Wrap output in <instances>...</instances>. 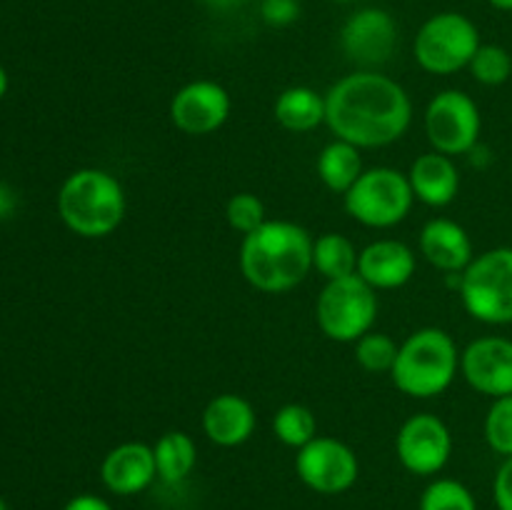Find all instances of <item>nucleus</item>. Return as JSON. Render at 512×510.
Segmentation results:
<instances>
[{"label": "nucleus", "mask_w": 512, "mask_h": 510, "mask_svg": "<svg viewBox=\"0 0 512 510\" xmlns=\"http://www.w3.org/2000/svg\"><path fill=\"white\" fill-rule=\"evenodd\" d=\"M395 453L410 473L435 475L448 465L450 453H453V435L438 415H410L398 430Z\"/></svg>", "instance_id": "11"}, {"label": "nucleus", "mask_w": 512, "mask_h": 510, "mask_svg": "<svg viewBox=\"0 0 512 510\" xmlns=\"http://www.w3.org/2000/svg\"><path fill=\"white\" fill-rule=\"evenodd\" d=\"M398 348L400 345L390 335L370 330L355 340V360L368 373H390L398 358Z\"/></svg>", "instance_id": "25"}, {"label": "nucleus", "mask_w": 512, "mask_h": 510, "mask_svg": "<svg viewBox=\"0 0 512 510\" xmlns=\"http://www.w3.org/2000/svg\"><path fill=\"white\" fill-rule=\"evenodd\" d=\"M358 275L375 290L403 288L415 275L413 248H408L403 240H375L360 250Z\"/></svg>", "instance_id": "16"}, {"label": "nucleus", "mask_w": 512, "mask_h": 510, "mask_svg": "<svg viewBox=\"0 0 512 510\" xmlns=\"http://www.w3.org/2000/svg\"><path fill=\"white\" fill-rule=\"evenodd\" d=\"M398 45V23L383 8H360L340 30V48L353 63L373 68L388 63Z\"/></svg>", "instance_id": "12"}, {"label": "nucleus", "mask_w": 512, "mask_h": 510, "mask_svg": "<svg viewBox=\"0 0 512 510\" xmlns=\"http://www.w3.org/2000/svg\"><path fill=\"white\" fill-rule=\"evenodd\" d=\"M343 200L350 218L365 228H393L408 218L415 195L408 173L395 168H370L363 170Z\"/></svg>", "instance_id": "7"}, {"label": "nucleus", "mask_w": 512, "mask_h": 510, "mask_svg": "<svg viewBox=\"0 0 512 510\" xmlns=\"http://www.w3.org/2000/svg\"><path fill=\"white\" fill-rule=\"evenodd\" d=\"M358 250L340 233H323L313 240V268L325 280L348 278L358 273Z\"/></svg>", "instance_id": "23"}, {"label": "nucleus", "mask_w": 512, "mask_h": 510, "mask_svg": "<svg viewBox=\"0 0 512 510\" xmlns=\"http://www.w3.org/2000/svg\"><path fill=\"white\" fill-rule=\"evenodd\" d=\"M240 270L255 290L288 293L313 270V238L290 220H265L258 230L243 235Z\"/></svg>", "instance_id": "2"}, {"label": "nucleus", "mask_w": 512, "mask_h": 510, "mask_svg": "<svg viewBox=\"0 0 512 510\" xmlns=\"http://www.w3.org/2000/svg\"><path fill=\"white\" fill-rule=\"evenodd\" d=\"M420 510H478V503L460 480L440 478L425 488Z\"/></svg>", "instance_id": "27"}, {"label": "nucleus", "mask_w": 512, "mask_h": 510, "mask_svg": "<svg viewBox=\"0 0 512 510\" xmlns=\"http://www.w3.org/2000/svg\"><path fill=\"white\" fill-rule=\"evenodd\" d=\"M338 3H353V0H338Z\"/></svg>", "instance_id": "38"}, {"label": "nucleus", "mask_w": 512, "mask_h": 510, "mask_svg": "<svg viewBox=\"0 0 512 510\" xmlns=\"http://www.w3.org/2000/svg\"><path fill=\"white\" fill-rule=\"evenodd\" d=\"M460 373L470 388L493 400L512 395V340L500 335L473 340L460 353Z\"/></svg>", "instance_id": "14"}, {"label": "nucleus", "mask_w": 512, "mask_h": 510, "mask_svg": "<svg viewBox=\"0 0 512 510\" xmlns=\"http://www.w3.org/2000/svg\"><path fill=\"white\" fill-rule=\"evenodd\" d=\"M378 318V295L373 285L358 273L348 278L328 280L315 305V320L323 335L335 343H355L373 330Z\"/></svg>", "instance_id": "6"}, {"label": "nucleus", "mask_w": 512, "mask_h": 510, "mask_svg": "<svg viewBox=\"0 0 512 510\" xmlns=\"http://www.w3.org/2000/svg\"><path fill=\"white\" fill-rule=\"evenodd\" d=\"M273 433L288 448H303L318 438V420L308 405L288 403L273 415Z\"/></svg>", "instance_id": "24"}, {"label": "nucleus", "mask_w": 512, "mask_h": 510, "mask_svg": "<svg viewBox=\"0 0 512 510\" xmlns=\"http://www.w3.org/2000/svg\"><path fill=\"white\" fill-rule=\"evenodd\" d=\"M460 298L475 320L488 325L512 323V248L485 250L460 273Z\"/></svg>", "instance_id": "5"}, {"label": "nucleus", "mask_w": 512, "mask_h": 510, "mask_svg": "<svg viewBox=\"0 0 512 510\" xmlns=\"http://www.w3.org/2000/svg\"><path fill=\"white\" fill-rule=\"evenodd\" d=\"M483 118L480 108L463 90H443L425 108V133L433 150L443 155H465L478 145Z\"/></svg>", "instance_id": "9"}, {"label": "nucleus", "mask_w": 512, "mask_h": 510, "mask_svg": "<svg viewBox=\"0 0 512 510\" xmlns=\"http://www.w3.org/2000/svg\"><path fill=\"white\" fill-rule=\"evenodd\" d=\"M255 423V410L250 400L243 395L223 393L215 395L203 410V430L210 438V443L223 445V448H235L250 440L253 435Z\"/></svg>", "instance_id": "18"}, {"label": "nucleus", "mask_w": 512, "mask_h": 510, "mask_svg": "<svg viewBox=\"0 0 512 510\" xmlns=\"http://www.w3.org/2000/svg\"><path fill=\"white\" fill-rule=\"evenodd\" d=\"M105 488L115 495H138L158 478L155 453L145 443H120L110 450L100 465Z\"/></svg>", "instance_id": "15"}, {"label": "nucleus", "mask_w": 512, "mask_h": 510, "mask_svg": "<svg viewBox=\"0 0 512 510\" xmlns=\"http://www.w3.org/2000/svg\"><path fill=\"white\" fill-rule=\"evenodd\" d=\"M488 3L493 5V8L505 10V13H512V0H488Z\"/></svg>", "instance_id": "36"}, {"label": "nucleus", "mask_w": 512, "mask_h": 510, "mask_svg": "<svg viewBox=\"0 0 512 510\" xmlns=\"http://www.w3.org/2000/svg\"><path fill=\"white\" fill-rule=\"evenodd\" d=\"M478 25L463 13H438L415 35V60L433 75H453L468 68L480 48Z\"/></svg>", "instance_id": "8"}, {"label": "nucleus", "mask_w": 512, "mask_h": 510, "mask_svg": "<svg viewBox=\"0 0 512 510\" xmlns=\"http://www.w3.org/2000/svg\"><path fill=\"white\" fill-rule=\"evenodd\" d=\"M468 68L478 83L490 85V88H493V85H503L510 80L512 55L503 48V45H495V43L480 45L478 53L473 55Z\"/></svg>", "instance_id": "26"}, {"label": "nucleus", "mask_w": 512, "mask_h": 510, "mask_svg": "<svg viewBox=\"0 0 512 510\" xmlns=\"http://www.w3.org/2000/svg\"><path fill=\"white\" fill-rule=\"evenodd\" d=\"M485 440L498 455H512V395L493 400L485 415Z\"/></svg>", "instance_id": "28"}, {"label": "nucleus", "mask_w": 512, "mask_h": 510, "mask_svg": "<svg viewBox=\"0 0 512 510\" xmlns=\"http://www.w3.org/2000/svg\"><path fill=\"white\" fill-rule=\"evenodd\" d=\"M0 510H8V503L3 498H0Z\"/></svg>", "instance_id": "37"}, {"label": "nucleus", "mask_w": 512, "mask_h": 510, "mask_svg": "<svg viewBox=\"0 0 512 510\" xmlns=\"http://www.w3.org/2000/svg\"><path fill=\"white\" fill-rule=\"evenodd\" d=\"M248 0H203V5H208L215 13H233V10H240Z\"/></svg>", "instance_id": "33"}, {"label": "nucleus", "mask_w": 512, "mask_h": 510, "mask_svg": "<svg viewBox=\"0 0 512 510\" xmlns=\"http://www.w3.org/2000/svg\"><path fill=\"white\" fill-rule=\"evenodd\" d=\"M8 85H10L8 73H5V68H3V65H0V100H3V95L8 93Z\"/></svg>", "instance_id": "35"}, {"label": "nucleus", "mask_w": 512, "mask_h": 510, "mask_svg": "<svg viewBox=\"0 0 512 510\" xmlns=\"http://www.w3.org/2000/svg\"><path fill=\"white\" fill-rule=\"evenodd\" d=\"M360 175H363V158L360 148H355L353 143L335 138L318 155V178L333 193L345 195Z\"/></svg>", "instance_id": "21"}, {"label": "nucleus", "mask_w": 512, "mask_h": 510, "mask_svg": "<svg viewBox=\"0 0 512 510\" xmlns=\"http://www.w3.org/2000/svg\"><path fill=\"white\" fill-rule=\"evenodd\" d=\"M420 253L433 268L460 275L473 263V240L468 230L448 218H433L420 233Z\"/></svg>", "instance_id": "17"}, {"label": "nucleus", "mask_w": 512, "mask_h": 510, "mask_svg": "<svg viewBox=\"0 0 512 510\" xmlns=\"http://www.w3.org/2000/svg\"><path fill=\"white\" fill-rule=\"evenodd\" d=\"M295 470H298V478L315 493L338 495L353 488L360 463L355 450L343 440L318 435L298 450Z\"/></svg>", "instance_id": "10"}, {"label": "nucleus", "mask_w": 512, "mask_h": 510, "mask_svg": "<svg viewBox=\"0 0 512 510\" xmlns=\"http://www.w3.org/2000/svg\"><path fill=\"white\" fill-rule=\"evenodd\" d=\"M275 120L290 133H310L325 123V95L308 85L285 88L275 100Z\"/></svg>", "instance_id": "20"}, {"label": "nucleus", "mask_w": 512, "mask_h": 510, "mask_svg": "<svg viewBox=\"0 0 512 510\" xmlns=\"http://www.w3.org/2000/svg\"><path fill=\"white\" fill-rule=\"evenodd\" d=\"M410 188L420 203L430 205V208H445L458 198L460 190V173L458 165L453 163L450 155L425 153L410 165Z\"/></svg>", "instance_id": "19"}, {"label": "nucleus", "mask_w": 512, "mask_h": 510, "mask_svg": "<svg viewBox=\"0 0 512 510\" xmlns=\"http://www.w3.org/2000/svg\"><path fill=\"white\" fill-rule=\"evenodd\" d=\"M493 495L498 510H512V455L503 460L493 483Z\"/></svg>", "instance_id": "31"}, {"label": "nucleus", "mask_w": 512, "mask_h": 510, "mask_svg": "<svg viewBox=\"0 0 512 510\" xmlns=\"http://www.w3.org/2000/svg\"><path fill=\"white\" fill-rule=\"evenodd\" d=\"M230 115V95L215 80H193L170 100V120L185 135H210Z\"/></svg>", "instance_id": "13"}, {"label": "nucleus", "mask_w": 512, "mask_h": 510, "mask_svg": "<svg viewBox=\"0 0 512 510\" xmlns=\"http://www.w3.org/2000/svg\"><path fill=\"white\" fill-rule=\"evenodd\" d=\"M155 465H158V478L163 483H180L193 473L198 463V448L195 440L185 430H168L153 445Z\"/></svg>", "instance_id": "22"}, {"label": "nucleus", "mask_w": 512, "mask_h": 510, "mask_svg": "<svg viewBox=\"0 0 512 510\" xmlns=\"http://www.w3.org/2000/svg\"><path fill=\"white\" fill-rule=\"evenodd\" d=\"M460 370L455 340L440 328H420L398 348L393 383L410 398H435L453 385Z\"/></svg>", "instance_id": "4"}, {"label": "nucleus", "mask_w": 512, "mask_h": 510, "mask_svg": "<svg viewBox=\"0 0 512 510\" xmlns=\"http://www.w3.org/2000/svg\"><path fill=\"white\" fill-rule=\"evenodd\" d=\"M260 18L273 28H288L300 18L298 0H260Z\"/></svg>", "instance_id": "30"}, {"label": "nucleus", "mask_w": 512, "mask_h": 510, "mask_svg": "<svg viewBox=\"0 0 512 510\" xmlns=\"http://www.w3.org/2000/svg\"><path fill=\"white\" fill-rule=\"evenodd\" d=\"M128 210L125 190L115 175L100 168H80L58 190V215L80 238H105L120 228Z\"/></svg>", "instance_id": "3"}, {"label": "nucleus", "mask_w": 512, "mask_h": 510, "mask_svg": "<svg viewBox=\"0 0 512 510\" xmlns=\"http://www.w3.org/2000/svg\"><path fill=\"white\" fill-rule=\"evenodd\" d=\"M413 103L398 80L375 70H355L325 93V125L355 148H385L403 138Z\"/></svg>", "instance_id": "1"}, {"label": "nucleus", "mask_w": 512, "mask_h": 510, "mask_svg": "<svg viewBox=\"0 0 512 510\" xmlns=\"http://www.w3.org/2000/svg\"><path fill=\"white\" fill-rule=\"evenodd\" d=\"M63 510H113V508H110L108 500L98 498V495L83 493V495H75V498H70L68 505H65Z\"/></svg>", "instance_id": "32"}, {"label": "nucleus", "mask_w": 512, "mask_h": 510, "mask_svg": "<svg viewBox=\"0 0 512 510\" xmlns=\"http://www.w3.org/2000/svg\"><path fill=\"white\" fill-rule=\"evenodd\" d=\"M15 210V195L13 190L5 188V185H0V220L8 218L10 213Z\"/></svg>", "instance_id": "34"}, {"label": "nucleus", "mask_w": 512, "mask_h": 510, "mask_svg": "<svg viewBox=\"0 0 512 510\" xmlns=\"http://www.w3.org/2000/svg\"><path fill=\"white\" fill-rule=\"evenodd\" d=\"M225 218H228L230 228L248 235L265 223V205L258 195L235 193L225 205Z\"/></svg>", "instance_id": "29"}]
</instances>
